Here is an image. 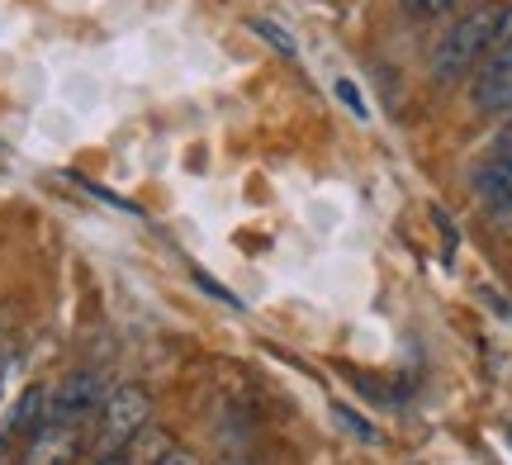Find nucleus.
I'll list each match as a JSON object with an SVG mask.
<instances>
[{"mask_svg": "<svg viewBox=\"0 0 512 465\" xmlns=\"http://www.w3.org/2000/svg\"><path fill=\"white\" fill-rule=\"evenodd\" d=\"M503 19H508V5H475V10H465L441 34L437 48H432V81H456L484 53H494L503 43Z\"/></svg>", "mask_w": 512, "mask_h": 465, "instance_id": "1", "label": "nucleus"}, {"mask_svg": "<svg viewBox=\"0 0 512 465\" xmlns=\"http://www.w3.org/2000/svg\"><path fill=\"white\" fill-rule=\"evenodd\" d=\"M152 423V394L147 385L128 380V385H114L105 394V404L95 413V432H91V451L95 456H124L138 437Z\"/></svg>", "mask_w": 512, "mask_h": 465, "instance_id": "2", "label": "nucleus"}, {"mask_svg": "<svg viewBox=\"0 0 512 465\" xmlns=\"http://www.w3.org/2000/svg\"><path fill=\"white\" fill-rule=\"evenodd\" d=\"M105 394H110L105 375L95 366H76L48 390V418H57V423H91L100 404H105Z\"/></svg>", "mask_w": 512, "mask_h": 465, "instance_id": "3", "label": "nucleus"}, {"mask_svg": "<svg viewBox=\"0 0 512 465\" xmlns=\"http://www.w3.org/2000/svg\"><path fill=\"white\" fill-rule=\"evenodd\" d=\"M86 442H91V423H57V418H48L19 447V465H76Z\"/></svg>", "mask_w": 512, "mask_h": 465, "instance_id": "4", "label": "nucleus"}, {"mask_svg": "<svg viewBox=\"0 0 512 465\" xmlns=\"http://www.w3.org/2000/svg\"><path fill=\"white\" fill-rule=\"evenodd\" d=\"M470 105L479 114H503L512 110V38L498 43L494 53L484 57V67L475 76V91H470Z\"/></svg>", "mask_w": 512, "mask_h": 465, "instance_id": "5", "label": "nucleus"}, {"mask_svg": "<svg viewBox=\"0 0 512 465\" xmlns=\"http://www.w3.org/2000/svg\"><path fill=\"white\" fill-rule=\"evenodd\" d=\"M470 186H475L479 209H484L494 224H512V157H489V162L470 176Z\"/></svg>", "mask_w": 512, "mask_h": 465, "instance_id": "6", "label": "nucleus"}, {"mask_svg": "<svg viewBox=\"0 0 512 465\" xmlns=\"http://www.w3.org/2000/svg\"><path fill=\"white\" fill-rule=\"evenodd\" d=\"M48 423V385H29V390L15 399V409L5 418V432H0V442H29L38 428Z\"/></svg>", "mask_w": 512, "mask_h": 465, "instance_id": "7", "label": "nucleus"}, {"mask_svg": "<svg viewBox=\"0 0 512 465\" xmlns=\"http://www.w3.org/2000/svg\"><path fill=\"white\" fill-rule=\"evenodd\" d=\"M328 413L347 428V437H356V442H366V447H380V432H375V423H370L366 413H356L351 404H342V399H332Z\"/></svg>", "mask_w": 512, "mask_h": 465, "instance_id": "8", "label": "nucleus"}, {"mask_svg": "<svg viewBox=\"0 0 512 465\" xmlns=\"http://www.w3.org/2000/svg\"><path fill=\"white\" fill-rule=\"evenodd\" d=\"M247 29H252L256 38H266V43H271V48H275V53H280V57H299V38H294L290 29H280L275 19H266V15H252V19H247Z\"/></svg>", "mask_w": 512, "mask_h": 465, "instance_id": "9", "label": "nucleus"}, {"mask_svg": "<svg viewBox=\"0 0 512 465\" xmlns=\"http://www.w3.org/2000/svg\"><path fill=\"white\" fill-rule=\"evenodd\" d=\"M465 0H403V10L413 19H441V15H451V10H460Z\"/></svg>", "mask_w": 512, "mask_h": 465, "instance_id": "10", "label": "nucleus"}, {"mask_svg": "<svg viewBox=\"0 0 512 465\" xmlns=\"http://www.w3.org/2000/svg\"><path fill=\"white\" fill-rule=\"evenodd\" d=\"M76 186L86 190V195H95L100 205H110V209H124V214H143V209L133 205V200H124V195H114V190H105V186H95V181H86V176H72Z\"/></svg>", "mask_w": 512, "mask_h": 465, "instance_id": "11", "label": "nucleus"}, {"mask_svg": "<svg viewBox=\"0 0 512 465\" xmlns=\"http://www.w3.org/2000/svg\"><path fill=\"white\" fill-rule=\"evenodd\" d=\"M332 91H337V100H342V105H347V110L356 114V119H370L366 100H361V95H356V86H351L347 76H337V81H332Z\"/></svg>", "mask_w": 512, "mask_h": 465, "instance_id": "12", "label": "nucleus"}, {"mask_svg": "<svg viewBox=\"0 0 512 465\" xmlns=\"http://www.w3.org/2000/svg\"><path fill=\"white\" fill-rule=\"evenodd\" d=\"M195 280H200V290H204V295L223 299V304H228V309H242V299H238V295H228V290H223V285H214V276H204V271H195Z\"/></svg>", "mask_w": 512, "mask_h": 465, "instance_id": "13", "label": "nucleus"}, {"mask_svg": "<svg viewBox=\"0 0 512 465\" xmlns=\"http://www.w3.org/2000/svg\"><path fill=\"white\" fill-rule=\"evenodd\" d=\"M152 465H200V456H195V451L190 447H166L162 456H157V461Z\"/></svg>", "mask_w": 512, "mask_h": 465, "instance_id": "14", "label": "nucleus"}, {"mask_svg": "<svg viewBox=\"0 0 512 465\" xmlns=\"http://www.w3.org/2000/svg\"><path fill=\"white\" fill-rule=\"evenodd\" d=\"M10 371H15V352L0 347V399H5V385H10Z\"/></svg>", "mask_w": 512, "mask_h": 465, "instance_id": "15", "label": "nucleus"}, {"mask_svg": "<svg viewBox=\"0 0 512 465\" xmlns=\"http://www.w3.org/2000/svg\"><path fill=\"white\" fill-rule=\"evenodd\" d=\"M498 157H512V124L498 133Z\"/></svg>", "mask_w": 512, "mask_h": 465, "instance_id": "16", "label": "nucleus"}, {"mask_svg": "<svg viewBox=\"0 0 512 465\" xmlns=\"http://www.w3.org/2000/svg\"><path fill=\"white\" fill-rule=\"evenodd\" d=\"M91 465H133V461H128V456H95Z\"/></svg>", "mask_w": 512, "mask_h": 465, "instance_id": "17", "label": "nucleus"}, {"mask_svg": "<svg viewBox=\"0 0 512 465\" xmlns=\"http://www.w3.org/2000/svg\"><path fill=\"white\" fill-rule=\"evenodd\" d=\"M512 38V5H508V19H503V43Z\"/></svg>", "mask_w": 512, "mask_h": 465, "instance_id": "18", "label": "nucleus"}, {"mask_svg": "<svg viewBox=\"0 0 512 465\" xmlns=\"http://www.w3.org/2000/svg\"><path fill=\"white\" fill-rule=\"evenodd\" d=\"M508 447H512V428H508Z\"/></svg>", "mask_w": 512, "mask_h": 465, "instance_id": "19", "label": "nucleus"}, {"mask_svg": "<svg viewBox=\"0 0 512 465\" xmlns=\"http://www.w3.org/2000/svg\"><path fill=\"white\" fill-rule=\"evenodd\" d=\"M238 465H242V461H238Z\"/></svg>", "mask_w": 512, "mask_h": 465, "instance_id": "20", "label": "nucleus"}]
</instances>
